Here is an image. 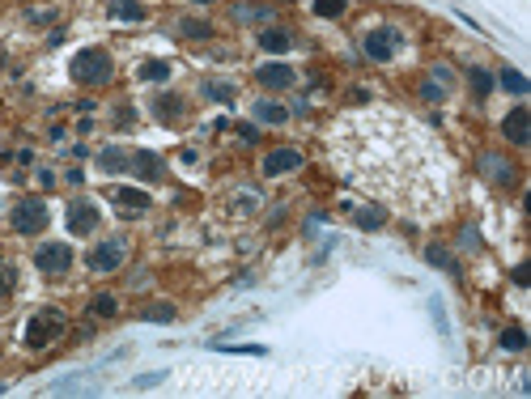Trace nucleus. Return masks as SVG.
Returning <instances> with one entry per match:
<instances>
[{
	"label": "nucleus",
	"instance_id": "nucleus-38",
	"mask_svg": "<svg viewBox=\"0 0 531 399\" xmlns=\"http://www.w3.org/2000/svg\"><path fill=\"white\" fill-rule=\"evenodd\" d=\"M0 60H4V55H0Z\"/></svg>",
	"mask_w": 531,
	"mask_h": 399
},
{
	"label": "nucleus",
	"instance_id": "nucleus-16",
	"mask_svg": "<svg viewBox=\"0 0 531 399\" xmlns=\"http://www.w3.org/2000/svg\"><path fill=\"white\" fill-rule=\"evenodd\" d=\"M98 166H102L106 174H123V170L132 166V153H123L119 145H111V149H102V153H98Z\"/></svg>",
	"mask_w": 531,
	"mask_h": 399
},
{
	"label": "nucleus",
	"instance_id": "nucleus-33",
	"mask_svg": "<svg viewBox=\"0 0 531 399\" xmlns=\"http://www.w3.org/2000/svg\"><path fill=\"white\" fill-rule=\"evenodd\" d=\"M421 98H425V102H442V85L425 81V85H421Z\"/></svg>",
	"mask_w": 531,
	"mask_h": 399
},
{
	"label": "nucleus",
	"instance_id": "nucleus-12",
	"mask_svg": "<svg viewBox=\"0 0 531 399\" xmlns=\"http://www.w3.org/2000/svg\"><path fill=\"white\" fill-rule=\"evenodd\" d=\"M68 230H72V234L98 230V208H94L89 200H72V204H68Z\"/></svg>",
	"mask_w": 531,
	"mask_h": 399
},
{
	"label": "nucleus",
	"instance_id": "nucleus-32",
	"mask_svg": "<svg viewBox=\"0 0 531 399\" xmlns=\"http://www.w3.org/2000/svg\"><path fill=\"white\" fill-rule=\"evenodd\" d=\"M430 315H434V323H438V332H442V340H447V336H451V323H447V310H442V302H438V298L430 302Z\"/></svg>",
	"mask_w": 531,
	"mask_h": 399
},
{
	"label": "nucleus",
	"instance_id": "nucleus-9",
	"mask_svg": "<svg viewBox=\"0 0 531 399\" xmlns=\"http://www.w3.org/2000/svg\"><path fill=\"white\" fill-rule=\"evenodd\" d=\"M502 136L510 140V145H527L531 140V111L519 102L515 111H506V119H502Z\"/></svg>",
	"mask_w": 531,
	"mask_h": 399
},
{
	"label": "nucleus",
	"instance_id": "nucleus-5",
	"mask_svg": "<svg viewBox=\"0 0 531 399\" xmlns=\"http://www.w3.org/2000/svg\"><path fill=\"white\" fill-rule=\"evenodd\" d=\"M123 259H128V242H123V238H102V242L89 251V272H98V276L119 272Z\"/></svg>",
	"mask_w": 531,
	"mask_h": 399
},
{
	"label": "nucleus",
	"instance_id": "nucleus-14",
	"mask_svg": "<svg viewBox=\"0 0 531 399\" xmlns=\"http://www.w3.org/2000/svg\"><path fill=\"white\" fill-rule=\"evenodd\" d=\"M259 47L272 51V55H281V51L294 47V34H289L285 26H268V30H259Z\"/></svg>",
	"mask_w": 531,
	"mask_h": 399
},
{
	"label": "nucleus",
	"instance_id": "nucleus-29",
	"mask_svg": "<svg viewBox=\"0 0 531 399\" xmlns=\"http://www.w3.org/2000/svg\"><path fill=\"white\" fill-rule=\"evenodd\" d=\"M502 89H510V94H527V77L515 72V68H502Z\"/></svg>",
	"mask_w": 531,
	"mask_h": 399
},
{
	"label": "nucleus",
	"instance_id": "nucleus-35",
	"mask_svg": "<svg viewBox=\"0 0 531 399\" xmlns=\"http://www.w3.org/2000/svg\"><path fill=\"white\" fill-rule=\"evenodd\" d=\"M9 293H13V268L0 264V298H9Z\"/></svg>",
	"mask_w": 531,
	"mask_h": 399
},
{
	"label": "nucleus",
	"instance_id": "nucleus-17",
	"mask_svg": "<svg viewBox=\"0 0 531 399\" xmlns=\"http://www.w3.org/2000/svg\"><path fill=\"white\" fill-rule=\"evenodd\" d=\"M115 204H119V208L140 213V208H149V196H145L140 187H119V191H115Z\"/></svg>",
	"mask_w": 531,
	"mask_h": 399
},
{
	"label": "nucleus",
	"instance_id": "nucleus-23",
	"mask_svg": "<svg viewBox=\"0 0 531 399\" xmlns=\"http://www.w3.org/2000/svg\"><path fill=\"white\" fill-rule=\"evenodd\" d=\"M425 259H430V264H438L442 272H459V264H455V255H451L447 247H438V242H430V247H425Z\"/></svg>",
	"mask_w": 531,
	"mask_h": 399
},
{
	"label": "nucleus",
	"instance_id": "nucleus-34",
	"mask_svg": "<svg viewBox=\"0 0 531 399\" xmlns=\"http://www.w3.org/2000/svg\"><path fill=\"white\" fill-rule=\"evenodd\" d=\"M162 378H166V374H162V370H157V374H140V378H136V383H132V387H136V391H145V387H157V383H162Z\"/></svg>",
	"mask_w": 531,
	"mask_h": 399
},
{
	"label": "nucleus",
	"instance_id": "nucleus-22",
	"mask_svg": "<svg viewBox=\"0 0 531 399\" xmlns=\"http://www.w3.org/2000/svg\"><path fill=\"white\" fill-rule=\"evenodd\" d=\"M153 115H157V119H179V115H183V98H174V94H162V98L153 102Z\"/></svg>",
	"mask_w": 531,
	"mask_h": 399
},
{
	"label": "nucleus",
	"instance_id": "nucleus-8",
	"mask_svg": "<svg viewBox=\"0 0 531 399\" xmlns=\"http://www.w3.org/2000/svg\"><path fill=\"white\" fill-rule=\"evenodd\" d=\"M302 162H306V157H302L298 149H272V153L264 157V166H259V170H264L268 179H281V174H294V170H302Z\"/></svg>",
	"mask_w": 531,
	"mask_h": 399
},
{
	"label": "nucleus",
	"instance_id": "nucleus-15",
	"mask_svg": "<svg viewBox=\"0 0 531 399\" xmlns=\"http://www.w3.org/2000/svg\"><path fill=\"white\" fill-rule=\"evenodd\" d=\"M251 115H255V123L281 128V123L289 119V106H281V102H255V106H251Z\"/></svg>",
	"mask_w": 531,
	"mask_h": 399
},
{
	"label": "nucleus",
	"instance_id": "nucleus-20",
	"mask_svg": "<svg viewBox=\"0 0 531 399\" xmlns=\"http://www.w3.org/2000/svg\"><path fill=\"white\" fill-rule=\"evenodd\" d=\"M468 81H472V94H476V98H489V94H493V85H498L489 68H468Z\"/></svg>",
	"mask_w": 531,
	"mask_h": 399
},
{
	"label": "nucleus",
	"instance_id": "nucleus-30",
	"mask_svg": "<svg viewBox=\"0 0 531 399\" xmlns=\"http://www.w3.org/2000/svg\"><path fill=\"white\" fill-rule=\"evenodd\" d=\"M311 9H315V13H319V17H340V13H345V9H349V0H315V4H311Z\"/></svg>",
	"mask_w": 531,
	"mask_h": 399
},
{
	"label": "nucleus",
	"instance_id": "nucleus-26",
	"mask_svg": "<svg viewBox=\"0 0 531 399\" xmlns=\"http://www.w3.org/2000/svg\"><path fill=\"white\" fill-rule=\"evenodd\" d=\"M179 34H183V38H208V34H213V26H208V21H200V17H183V21H179Z\"/></svg>",
	"mask_w": 531,
	"mask_h": 399
},
{
	"label": "nucleus",
	"instance_id": "nucleus-25",
	"mask_svg": "<svg viewBox=\"0 0 531 399\" xmlns=\"http://www.w3.org/2000/svg\"><path fill=\"white\" fill-rule=\"evenodd\" d=\"M174 315H179V310H174L170 302H153V306H145V310H140V319H145V323H170Z\"/></svg>",
	"mask_w": 531,
	"mask_h": 399
},
{
	"label": "nucleus",
	"instance_id": "nucleus-28",
	"mask_svg": "<svg viewBox=\"0 0 531 399\" xmlns=\"http://www.w3.org/2000/svg\"><path fill=\"white\" fill-rule=\"evenodd\" d=\"M502 349H506V353H523V349H527V332H523V327H506V332H502Z\"/></svg>",
	"mask_w": 531,
	"mask_h": 399
},
{
	"label": "nucleus",
	"instance_id": "nucleus-21",
	"mask_svg": "<svg viewBox=\"0 0 531 399\" xmlns=\"http://www.w3.org/2000/svg\"><path fill=\"white\" fill-rule=\"evenodd\" d=\"M89 315H98V319H115V315H119V298H115V293H94Z\"/></svg>",
	"mask_w": 531,
	"mask_h": 399
},
{
	"label": "nucleus",
	"instance_id": "nucleus-3",
	"mask_svg": "<svg viewBox=\"0 0 531 399\" xmlns=\"http://www.w3.org/2000/svg\"><path fill=\"white\" fill-rule=\"evenodd\" d=\"M111 72H115V64H111V55L102 47H85V51L72 55V77L81 85H106Z\"/></svg>",
	"mask_w": 531,
	"mask_h": 399
},
{
	"label": "nucleus",
	"instance_id": "nucleus-10",
	"mask_svg": "<svg viewBox=\"0 0 531 399\" xmlns=\"http://www.w3.org/2000/svg\"><path fill=\"white\" fill-rule=\"evenodd\" d=\"M481 174H485L489 183H498V187H510V183H515V162L502 157V153H485V157H481Z\"/></svg>",
	"mask_w": 531,
	"mask_h": 399
},
{
	"label": "nucleus",
	"instance_id": "nucleus-37",
	"mask_svg": "<svg viewBox=\"0 0 531 399\" xmlns=\"http://www.w3.org/2000/svg\"><path fill=\"white\" fill-rule=\"evenodd\" d=\"M196 4H213V0H196Z\"/></svg>",
	"mask_w": 531,
	"mask_h": 399
},
{
	"label": "nucleus",
	"instance_id": "nucleus-7",
	"mask_svg": "<svg viewBox=\"0 0 531 399\" xmlns=\"http://www.w3.org/2000/svg\"><path fill=\"white\" fill-rule=\"evenodd\" d=\"M34 268L47 272V276L68 272V268H72V247H68V242H47V247H38V251H34Z\"/></svg>",
	"mask_w": 531,
	"mask_h": 399
},
{
	"label": "nucleus",
	"instance_id": "nucleus-24",
	"mask_svg": "<svg viewBox=\"0 0 531 399\" xmlns=\"http://www.w3.org/2000/svg\"><path fill=\"white\" fill-rule=\"evenodd\" d=\"M208 349H217V353H234V357H264V353H268L264 344H221V340H208Z\"/></svg>",
	"mask_w": 531,
	"mask_h": 399
},
{
	"label": "nucleus",
	"instance_id": "nucleus-11",
	"mask_svg": "<svg viewBox=\"0 0 531 399\" xmlns=\"http://www.w3.org/2000/svg\"><path fill=\"white\" fill-rule=\"evenodd\" d=\"M255 81H259L264 89H289V85L298 81V72H294L289 64H259V68H255Z\"/></svg>",
	"mask_w": 531,
	"mask_h": 399
},
{
	"label": "nucleus",
	"instance_id": "nucleus-13",
	"mask_svg": "<svg viewBox=\"0 0 531 399\" xmlns=\"http://www.w3.org/2000/svg\"><path fill=\"white\" fill-rule=\"evenodd\" d=\"M136 179H145V183H153V179H162V157L157 153H149V149H136L132 153V166H128Z\"/></svg>",
	"mask_w": 531,
	"mask_h": 399
},
{
	"label": "nucleus",
	"instance_id": "nucleus-31",
	"mask_svg": "<svg viewBox=\"0 0 531 399\" xmlns=\"http://www.w3.org/2000/svg\"><path fill=\"white\" fill-rule=\"evenodd\" d=\"M204 98H213V102H230V98H234V85H221V81H208V85H204Z\"/></svg>",
	"mask_w": 531,
	"mask_h": 399
},
{
	"label": "nucleus",
	"instance_id": "nucleus-6",
	"mask_svg": "<svg viewBox=\"0 0 531 399\" xmlns=\"http://www.w3.org/2000/svg\"><path fill=\"white\" fill-rule=\"evenodd\" d=\"M362 51H366L374 64H387V60H396V51H400V34H396L391 26H379V30H370V34L362 38Z\"/></svg>",
	"mask_w": 531,
	"mask_h": 399
},
{
	"label": "nucleus",
	"instance_id": "nucleus-1",
	"mask_svg": "<svg viewBox=\"0 0 531 399\" xmlns=\"http://www.w3.org/2000/svg\"><path fill=\"white\" fill-rule=\"evenodd\" d=\"M328 153L340 179L383 208H400L408 217H442L451 204V157L447 149L408 115L374 106L349 111L332 123Z\"/></svg>",
	"mask_w": 531,
	"mask_h": 399
},
{
	"label": "nucleus",
	"instance_id": "nucleus-27",
	"mask_svg": "<svg viewBox=\"0 0 531 399\" xmlns=\"http://www.w3.org/2000/svg\"><path fill=\"white\" fill-rule=\"evenodd\" d=\"M170 77V64L166 60H145L140 64V81H166Z\"/></svg>",
	"mask_w": 531,
	"mask_h": 399
},
{
	"label": "nucleus",
	"instance_id": "nucleus-2",
	"mask_svg": "<svg viewBox=\"0 0 531 399\" xmlns=\"http://www.w3.org/2000/svg\"><path fill=\"white\" fill-rule=\"evenodd\" d=\"M64 332H68V319H64L60 310H38V315H30V323H26V349L43 353V349H51L55 340H64Z\"/></svg>",
	"mask_w": 531,
	"mask_h": 399
},
{
	"label": "nucleus",
	"instance_id": "nucleus-36",
	"mask_svg": "<svg viewBox=\"0 0 531 399\" xmlns=\"http://www.w3.org/2000/svg\"><path fill=\"white\" fill-rule=\"evenodd\" d=\"M238 136H242L247 145H255V140H259V132H255V123H238Z\"/></svg>",
	"mask_w": 531,
	"mask_h": 399
},
{
	"label": "nucleus",
	"instance_id": "nucleus-18",
	"mask_svg": "<svg viewBox=\"0 0 531 399\" xmlns=\"http://www.w3.org/2000/svg\"><path fill=\"white\" fill-rule=\"evenodd\" d=\"M353 221H357L362 230H383V225H387V208H383V204H366Z\"/></svg>",
	"mask_w": 531,
	"mask_h": 399
},
{
	"label": "nucleus",
	"instance_id": "nucleus-4",
	"mask_svg": "<svg viewBox=\"0 0 531 399\" xmlns=\"http://www.w3.org/2000/svg\"><path fill=\"white\" fill-rule=\"evenodd\" d=\"M47 221H51V213H47V204H43V200H21V204H13V213H9V225H13L21 238L43 234V230H47Z\"/></svg>",
	"mask_w": 531,
	"mask_h": 399
},
{
	"label": "nucleus",
	"instance_id": "nucleus-19",
	"mask_svg": "<svg viewBox=\"0 0 531 399\" xmlns=\"http://www.w3.org/2000/svg\"><path fill=\"white\" fill-rule=\"evenodd\" d=\"M111 17H119V21H145V4L140 0H111Z\"/></svg>",
	"mask_w": 531,
	"mask_h": 399
}]
</instances>
